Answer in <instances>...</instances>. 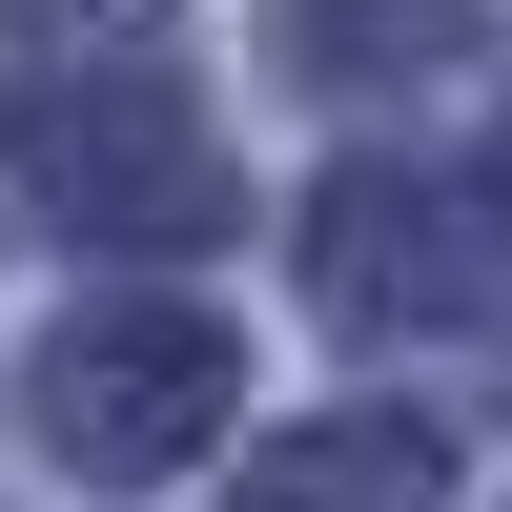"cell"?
<instances>
[{"label": "cell", "instance_id": "3", "mask_svg": "<svg viewBox=\"0 0 512 512\" xmlns=\"http://www.w3.org/2000/svg\"><path fill=\"white\" fill-rule=\"evenodd\" d=\"M308 267H328L349 328H451V308H472V226H451L431 164H349V185L308 205Z\"/></svg>", "mask_w": 512, "mask_h": 512}, {"label": "cell", "instance_id": "5", "mask_svg": "<svg viewBox=\"0 0 512 512\" xmlns=\"http://www.w3.org/2000/svg\"><path fill=\"white\" fill-rule=\"evenodd\" d=\"M287 62L308 82H431V62H472V0H308Z\"/></svg>", "mask_w": 512, "mask_h": 512}, {"label": "cell", "instance_id": "1", "mask_svg": "<svg viewBox=\"0 0 512 512\" xmlns=\"http://www.w3.org/2000/svg\"><path fill=\"white\" fill-rule=\"evenodd\" d=\"M21 103V205L62 246H205L226 226V164H205V103L144 62V41H103V62H41L0 82Z\"/></svg>", "mask_w": 512, "mask_h": 512}, {"label": "cell", "instance_id": "4", "mask_svg": "<svg viewBox=\"0 0 512 512\" xmlns=\"http://www.w3.org/2000/svg\"><path fill=\"white\" fill-rule=\"evenodd\" d=\"M226 512H451V451L410 431V410H308Z\"/></svg>", "mask_w": 512, "mask_h": 512}, {"label": "cell", "instance_id": "2", "mask_svg": "<svg viewBox=\"0 0 512 512\" xmlns=\"http://www.w3.org/2000/svg\"><path fill=\"white\" fill-rule=\"evenodd\" d=\"M226 390H246V349L205 308H164V287H123V308H82L62 349H41V451H62L82 492H164L205 431H226Z\"/></svg>", "mask_w": 512, "mask_h": 512}]
</instances>
